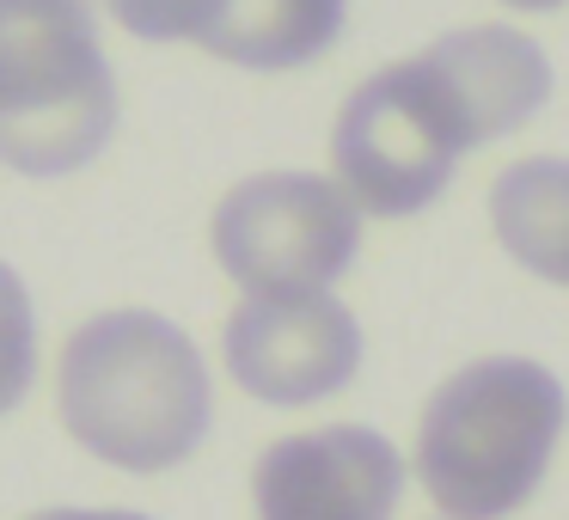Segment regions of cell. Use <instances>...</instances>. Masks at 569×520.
Segmentation results:
<instances>
[{
    "label": "cell",
    "mask_w": 569,
    "mask_h": 520,
    "mask_svg": "<svg viewBox=\"0 0 569 520\" xmlns=\"http://www.w3.org/2000/svg\"><path fill=\"white\" fill-rule=\"evenodd\" d=\"M56 410H62V429L92 459L129 478H153V471L184 466L209 434V361L184 324H172L166 312H92L62 343Z\"/></svg>",
    "instance_id": "1"
},
{
    "label": "cell",
    "mask_w": 569,
    "mask_h": 520,
    "mask_svg": "<svg viewBox=\"0 0 569 520\" xmlns=\"http://www.w3.org/2000/svg\"><path fill=\"white\" fill-rule=\"evenodd\" d=\"M569 398L545 361L483 356L447 373L417 422V483L447 520H508L563 441Z\"/></svg>",
    "instance_id": "2"
},
{
    "label": "cell",
    "mask_w": 569,
    "mask_h": 520,
    "mask_svg": "<svg viewBox=\"0 0 569 520\" xmlns=\"http://www.w3.org/2000/svg\"><path fill=\"white\" fill-rule=\"evenodd\" d=\"M117 129V74L92 0H0V166L68 178Z\"/></svg>",
    "instance_id": "3"
},
{
    "label": "cell",
    "mask_w": 569,
    "mask_h": 520,
    "mask_svg": "<svg viewBox=\"0 0 569 520\" xmlns=\"http://www.w3.org/2000/svg\"><path fill=\"white\" fill-rule=\"evenodd\" d=\"M471 153V129L422 56L386 62L343 99L331 129V166L361 214L405 221L429 209L453 166Z\"/></svg>",
    "instance_id": "4"
},
{
    "label": "cell",
    "mask_w": 569,
    "mask_h": 520,
    "mask_svg": "<svg viewBox=\"0 0 569 520\" xmlns=\"http://www.w3.org/2000/svg\"><path fill=\"white\" fill-rule=\"evenodd\" d=\"M209 251L246 300L331 294L361 251V209L343 184L312 172L239 178L209 221Z\"/></svg>",
    "instance_id": "5"
},
{
    "label": "cell",
    "mask_w": 569,
    "mask_h": 520,
    "mask_svg": "<svg viewBox=\"0 0 569 520\" xmlns=\"http://www.w3.org/2000/svg\"><path fill=\"white\" fill-rule=\"evenodd\" d=\"M227 373L258 404L300 410L343 392L361 368V324L337 294L239 300L221 337Z\"/></svg>",
    "instance_id": "6"
},
{
    "label": "cell",
    "mask_w": 569,
    "mask_h": 520,
    "mask_svg": "<svg viewBox=\"0 0 569 520\" xmlns=\"http://www.w3.org/2000/svg\"><path fill=\"white\" fill-rule=\"evenodd\" d=\"M398 496L405 453L361 422L282 434L251 466L258 520H392Z\"/></svg>",
    "instance_id": "7"
},
{
    "label": "cell",
    "mask_w": 569,
    "mask_h": 520,
    "mask_svg": "<svg viewBox=\"0 0 569 520\" xmlns=\"http://www.w3.org/2000/svg\"><path fill=\"white\" fill-rule=\"evenodd\" d=\"M422 62L441 74L447 99L459 104V117L471 129V148H490V141L515 136L551 99V56L515 26L447 31V38H435L422 50Z\"/></svg>",
    "instance_id": "8"
},
{
    "label": "cell",
    "mask_w": 569,
    "mask_h": 520,
    "mask_svg": "<svg viewBox=\"0 0 569 520\" xmlns=\"http://www.w3.org/2000/svg\"><path fill=\"white\" fill-rule=\"evenodd\" d=\"M343 13L349 0H221L197 43L233 68L288 74L319 62L343 38Z\"/></svg>",
    "instance_id": "9"
},
{
    "label": "cell",
    "mask_w": 569,
    "mask_h": 520,
    "mask_svg": "<svg viewBox=\"0 0 569 520\" xmlns=\"http://www.w3.org/2000/svg\"><path fill=\"white\" fill-rule=\"evenodd\" d=\"M490 227L520 270L569 288V153H527L496 172Z\"/></svg>",
    "instance_id": "10"
},
{
    "label": "cell",
    "mask_w": 569,
    "mask_h": 520,
    "mask_svg": "<svg viewBox=\"0 0 569 520\" xmlns=\"http://www.w3.org/2000/svg\"><path fill=\"white\" fill-rule=\"evenodd\" d=\"M38 373V312H31V288L13 263H0V417L19 410Z\"/></svg>",
    "instance_id": "11"
},
{
    "label": "cell",
    "mask_w": 569,
    "mask_h": 520,
    "mask_svg": "<svg viewBox=\"0 0 569 520\" xmlns=\"http://www.w3.org/2000/svg\"><path fill=\"white\" fill-rule=\"evenodd\" d=\"M104 7H111L117 26L141 43H184V38L197 43L202 31H209L221 0H104Z\"/></svg>",
    "instance_id": "12"
},
{
    "label": "cell",
    "mask_w": 569,
    "mask_h": 520,
    "mask_svg": "<svg viewBox=\"0 0 569 520\" xmlns=\"http://www.w3.org/2000/svg\"><path fill=\"white\" fill-rule=\"evenodd\" d=\"M26 520H148V514H136V508H43V514Z\"/></svg>",
    "instance_id": "13"
},
{
    "label": "cell",
    "mask_w": 569,
    "mask_h": 520,
    "mask_svg": "<svg viewBox=\"0 0 569 520\" xmlns=\"http://www.w3.org/2000/svg\"><path fill=\"white\" fill-rule=\"evenodd\" d=\"M502 7H515V13H557L569 0H502Z\"/></svg>",
    "instance_id": "14"
}]
</instances>
